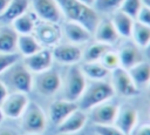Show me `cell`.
<instances>
[{
    "label": "cell",
    "mask_w": 150,
    "mask_h": 135,
    "mask_svg": "<svg viewBox=\"0 0 150 135\" xmlns=\"http://www.w3.org/2000/svg\"><path fill=\"white\" fill-rule=\"evenodd\" d=\"M60 7L62 15L67 21H74L84 26L91 33L100 21L98 13L94 7L84 5L77 0H55Z\"/></svg>",
    "instance_id": "6da1fadb"
},
{
    "label": "cell",
    "mask_w": 150,
    "mask_h": 135,
    "mask_svg": "<svg viewBox=\"0 0 150 135\" xmlns=\"http://www.w3.org/2000/svg\"><path fill=\"white\" fill-rule=\"evenodd\" d=\"M33 73L22 63H14L2 74H0V80L4 82L8 92L12 93H23L28 94L33 89Z\"/></svg>",
    "instance_id": "7a4b0ae2"
},
{
    "label": "cell",
    "mask_w": 150,
    "mask_h": 135,
    "mask_svg": "<svg viewBox=\"0 0 150 135\" xmlns=\"http://www.w3.org/2000/svg\"><path fill=\"white\" fill-rule=\"evenodd\" d=\"M115 94L116 93L109 81H91V83L87 85L83 94L77 101L79 109L84 112L90 110L95 106L109 101Z\"/></svg>",
    "instance_id": "3957f363"
},
{
    "label": "cell",
    "mask_w": 150,
    "mask_h": 135,
    "mask_svg": "<svg viewBox=\"0 0 150 135\" xmlns=\"http://www.w3.org/2000/svg\"><path fill=\"white\" fill-rule=\"evenodd\" d=\"M20 119L27 135H41L47 128V115L36 102H29Z\"/></svg>",
    "instance_id": "277c9868"
},
{
    "label": "cell",
    "mask_w": 150,
    "mask_h": 135,
    "mask_svg": "<svg viewBox=\"0 0 150 135\" xmlns=\"http://www.w3.org/2000/svg\"><path fill=\"white\" fill-rule=\"evenodd\" d=\"M64 99L77 102L87 87V79L79 65L69 66L64 82L62 81Z\"/></svg>",
    "instance_id": "5b68a950"
},
{
    "label": "cell",
    "mask_w": 150,
    "mask_h": 135,
    "mask_svg": "<svg viewBox=\"0 0 150 135\" xmlns=\"http://www.w3.org/2000/svg\"><path fill=\"white\" fill-rule=\"evenodd\" d=\"M62 87L61 75L49 68L42 73L35 74L33 77V88L43 96H54Z\"/></svg>",
    "instance_id": "8992f818"
},
{
    "label": "cell",
    "mask_w": 150,
    "mask_h": 135,
    "mask_svg": "<svg viewBox=\"0 0 150 135\" xmlns=\"http://www.w3.org/2000/svg\"><path fill=\"white\" fill-rule=\"evenodd\" d=\"M111 86L115 93L124 97H135L139 94V88L132 81L129 72L122 67H118L110 72Z\"/></svg>",
    "instance_id": "52a82bcc"
},
{
    "label": "cell",
    "mask_w": 150,
    "mask_h": 135,
    "mask_svg": "<svg viewBox=\"0 0 150 135\" xmlns=\"http://www.w3.org/2000/svg\"><path fill=\"white\" fill-rule=\"evenodd\" d=\"M34 33V36L43 48H53L54 46L60 43L62 36V31L57 26V23L47 21H41L40 23H36Z\"/></svg>",
    "instance_id": "ba28073f"
},
{
    "label": "cell",
    "mask_w": 150,
    "mask_h": 135,
    "mask_svg": "<svg viewBox=\"0 0 150 135\" xmlns=\"http://www.w3.org/2000/svg\"><path fill=\"white\" fill-rule=\"evenodd\" d=\"M53 59L60 65L66 66H73L79 65V62L82 60L83 52L80 48V46L74 43H57L52 49Z\"/></svg>",
    "instance_id": "9c48e42d"
},
{
    "label": "cell",
    "mask_w": 150,
    "mask_h": 135,
    "mask_svg": "<svg viewBox=\"0 0 150 135\" xmlns=\"http://www.w3.org/2000/svg\"><path fill=\"white\" fill-rule=\"evenodd\" d=\"M29 103L27 94L23 93H11L7 95L5 101L0 104L5 117L20 119Z\"/></svg>",
    "instance_id": "30bf717a"
},
{
    "label": "cell",
    "mask_w": 150,
    "mask_h": 135,
    "mask_svg": "<svg viewBox=\"0 0 150 135\" xmlns=\"http://www.w3.org/2000/svg\"><path fill=\"white\" fill-rule=\"evenodd\" d=\"M30 5L35 15L42 21L57 23L62 18V13L55 0H30Z\"/></svg>",
    "instance_id": "8fae6325"
},
{
    "label": "cell",
    "mask_w": 150,
    "mask_h": 135,
    "mask_svg": "<svg viewBox=\"0 0 150 135\" xmlns=\"http://www.w3.org/2000/svg\"><path fill=\"white\" fill-rule=\"evenodd\" d=\"M53 62H54V59H53L52 50L49 48H41L36 53L23 58V65L33 74L42 73L52 68Z\"/></svg>",
    "instance_id": "7c38bea8"
},
{
    "label": "cell",
    "mask_w": 150,
    "mask_h": 135,
    "mask_svg": "<svg viewBox=\"0 0 150 135\" xmlns=\"http://www.w3.org/2000/svg\"><path fill=\"white\" fill-rule=\"evenodd\" d=\"M114 124L121 129L125 135H130L131 131L138 124V112L130 104H123L118 107L117 116Z\"/></svg>",
    "instance_id": "4fadbf2b"
},
{
    "label": "cell",
    "mask_w": 150,
    "mask_h": 135,
    "mask_svg": "<svg viewBox=\"0 0 150 135\" xmlns=\"http://www.w3.org/2000/svg\"><path fill=\"white\" fill-rule=\"evenodd\" d=\"M76 109H79V106H77V102L75 101H70L67 99L55 100L49 104L48 119L55 126H59Z\"/></svg>",
    "instance_id": "5bb4252c"
},
{
    "label": "cell",
    "mask_w": 150,
    "mask_h": 135,
    "mask_svg": "<svg viewBox=\"0 0 150 135\" xmlns=\"http://www.w3.org/2000/svg\"><path fill=\"white\" fill-rule=\"evenodd\" d=\"M118 106L105 101L90 109V119L94 124H114L117 116Z\"/></svg>",
    "instance_id": "9a60e30c"
},
{
    "label": "cell",
    "mask_w": 150,
    "mask_h": 135,
    "mask_svg": "<svg viewBox=\"0 0 150 135\" xmlns=\"http://www.w3.org/2000/svg\"><path fill=\"white\" fill-rule=\"evenodd\" d=\"M93 39L97 42L105 43L112 47V45H115L120 40V35L116 32L110 19H100L97 26L93 32Z\"/></svg>",
    "instance_id": "2e32d148"
},
{
    "label": "cell",
    "mask_w": 150,
    "mask_h": 135,
    "mask_svg": "<svg viewBox=\"0 0 150 135\" xmlns=\"http://www.w3.org/2000/svg\"><path fill=\"white\" fill-rule=\"evenodd\" d=\"M62 32L70 43H74L77 46L87 43L93 39V33L90 31H88L81 23H77L74 21H66L63 25Z\"/></svg>",
    "instance_id": "e0dca14e"
},
{
    "label": "cell",
    "mask_w": 150,
    "mask_h": 135,
    "mask_svg": "<svg viewBox=\"0 0 150 135\" xmlns=\"http://www.w3.org/2000/svg\"><path fill=\"white\" fill-rule=\"evenodd\" d=\"M87 120H88V115L86 114V112L81 109H76L57 126V133L67 134V135L79 133L86 126Z\"/></svg>",
    "instance_id": "ac0fdd59"
},
{
    "label": "cell",
    "mask_w": 150,
    "mask_h": 135,
    "mask_svg": "<svg viewBox=\"0 0 150 135\" xmlns=\"http://www.w3.org/2000/svg\"><path fill=\"white\" fill-rule=\"evenodd\" d=\"M117 53L120 56L121 67L124 69H129L143 60L141 49L134 42H127L122 45L121 48L117 50Z\"/></svg>",
    "instance_id": "d6986e66"
},
{
    "label": "cell",
    "mask_w": 150,
    "mask_h": 135,
    "mask_svg": "<svg viewBox=\"0 0 150 135\" xmlns=\"http://www.w3.org/2000/svg\"><path fill=\"white\" fill-rule=\"evenodd\" d=\"M110 20H111L116 32L118 33L120 38H124V39L130 38L132 26H134V22H135V20L132 18H130L125 13L117 9L114 13H111V19Z\"/></svg>",
    "instance_id": "ffe728a7"
},
{
    "label": "cell",
    "mask_w": 150,
    "mask_h": 135,
    "mask_svg": "<svg viewBox=\"0 0 150 135\" xmlns=\"http://www.w3.org/2000/svg\"><path fill=\"white\" fill-rule=\"evenodd\" d=\"M30 5V0H11L9 5L5 9V12L0 15V22L11 23L16 18L27 12Z\"/></svg>",
    "instance_id": "44dd1931"
},
{
    "label": "cell",
    "mask_w": 150,
    "mask_h": 135,
    "mask_svg": "<svg viewBox=\"0 0 150 135\" xmlns=\"http://www.w3.org/2000/svg\"><path fill=\"white\" fill-rule=\"evenodd\" d=\"M80 68L86 79L91 81L105 80L110 74V70H108L100 61H84Z\"/></svg>",
    "instance_id": "7402d4cb"
},
{
    "label": "cell",
    "mask_w": 150,
    "mask_h": 135,
    "mask_svg": "<svg viewBox=\"0 0 150 135\" xmlns=\"http://www.w3.org/2000/svg\"><path fill=\"white\" fill-rule=\"evenodd\" d=\"M18 38L19 34L13 27H0V53H14L18 52Z\"/></svg>",
    "instance_id": "603a6c76"
},
{
    "label": "cell",
    "mask_w": 150,
    "mask_h": 135,
    "mask_svg": "<svg viewBox=\"0 0 150 135\" xmlns=\"http://www.w3.org/2000/svg\"><path fill=\"white\" fill-rule=\"evenodd\" d=\"M132 79V81L136 83V86L144 87L150 85V63L146 61H141L132 66L131 68L127 69Z\"/></svg>",
    "instance_id": "cb8c5ba5"
},
{
    "label": "cell",
    "mask_w": 150,
    "mask_h": 135,
    "mask_svg": "<svg viewBox=\"0 0 150 135\" xmlns=\"http://www.w3.org/2000/svg\"><path fill=\"white\" fill-rule=\"evenodd\" d=\"M41 48H43L40 42L36 40V38L32 34H22L19 35L18 38V53H20L21 56H28L32 55L34 53H36L38 50H40Z\"/></svg>",
    "instance_id": "d4e9b609"
},
{
    "label": "cell",
    "mask_w": 150,
    "mask_h": 135,
    "mask_svg": "<svg viewBox=\"0 0 150 135\" xmlns=\"http://www.w3.org/2000/svg\"><path fill=\"white\" fill-rule=\"evenodd\" d=\"M130 38L139 49H144L150 43V26L135 21Z\"/></svg>",
    "instance_id": "484cf974"
},
{
    "label": "cell",
    "mask_w": 150,
    "mask_h": 135,
    "mask_svg": "<svg viewBox=\"0 0 150 135\" xmlns=\"http://www.w3.org/2000/svg\"><path fill=\"white\" fill-rule=\"evenodd\" d=\"M12 25H13L12 27L14 28V31L19 35H22V34H32L34 32L36 22H35V18L30 13L26 12L19 18H16L12 22Z\"/></svg>",
    "instance_id": "4316f807"
},
{
    "label": "cell",
    "mask_w": 150,
    "mask_h": 135,
    "mask_svg": "<svg viewBox=\"0 0 150 135\" xmlns=\"http://www.w3.org/2000/svg\"><path fill=\"white\" fill-rule=\"evenodd\" d=\"M111 48V46H108L105 43H101V42H93L91 45H89L87 47V49L83 53L82 60L83 61H100L101 58L103 56V54Z\"/></svg>",
    "instance_id": "83f0119b"
},
{
    "label": "cell",
    "mask_w": 150,
    "mask_h": 135,
    "mask_svg": "<svg viewBox=\"0 0 150 135\" xmlns=\"http://www.w3.org/2000/svg\"><path fill=\"white\" fill-rule=\"evenodd\" d=\"M100 62L110 72L116 69V68H118V67H121V61H120L118 53H117V50H114L112 48H109L103 54V56L101 58Z\"/></svg>",
    "instance_id": "f1b7e54d"
},
{
    "label": "cell",
    "mask_w": 150,
    "mask_h": 135,
    "mask_svg": "<svg viewBox=\"0 0 150 135\" xmlns=\"http://www.w3.org/2000/svg\"><path fill=\"white\" fill-rule=\"evenodd\" d=\"M122 1L123 0H95L93 7L97 13H114L120 9Z\"/></svg>",
    "instance_id": "f546056e"
},
{
    "label": "cell",
    "mask_w": 150,
    "mask_h": 135,
    "mask_svg": "<svg viewBox=\"0 0 150 135\" xmlns=\"http://www.w3.org/2000/svg\"><path fill=\"white\" fill-rule=\"evenodd\" d=\"M142 6H143L142 0H123L121 4L120 11L125 13L127 15H129L130 18L135 20Z\"/></svg>",
    "instance_id": "4dcf8cb0"
},
{
    "label": "cell",
    "mask_w": 150,
    "mask_h": 135,
    "mask_svg": "<svg viewBox=\"0 0 150 135\" xmlns=\"http://www.w3.org/2000/svg\"><path fill=\"white\" fill-rule=\"evenodd\" d=\"M20 58H21V55L18 52H14V53H0V74H2L9 67H12L14 63H16L20 60Z\"/></svg>",
    "instance_id": "1f68e13d"
},
{
    "label": "cell",
    "mask_w": 150,
    "mask_h": 135,
    "mask_svg": "<svg viewBox=\"0 0 150 135\" xmlns=\"http://www.w3.org/2000/svg\"><path fill=\"white\" fill-rule=\"evenodd\" d=\"M94 130L96 135H125L115 124H95Z\"/></svg>",
    "instance_id": "d6a6232c"
},
{
    "label": "cell",
    "mask_w": 150,
    "mask_h": 135,
    "mask_svg": "<svg viewBox=\"0 0 150 135\" xmlns=\"http://www.w3.org/2000/svg\"><path fill=\"white\" fill-rule=\"evenodd\" d=\"M135 21H138L143 25H146V26H150V8L145 7L144 5L142 6V8L139 9Z\"/></svg>",
    "instance_id": "836d02e7"
},
{
    "label": "cell",
    "mask_w": 150,
    "mask_h": 135,
    "mask_svg": "<svg viewBox=\"0 0 150 135\" xmlns=\"http://www.w3.org/2000/svg\"><path fill=\"white\" fill-rule=\"evenodd\" d=\"M130 135H150V123L137 124Z\"/></svg>",
    "instance_id": "e575fe53"
},
{
    "label": "cell",
    "mask_w": 150,
    "mask_h": 135,
    "mask_svg": "<svg viewBox=\"0 0 150 135\" xmlns=\"http://www.w3.org/2000/svg\"><path fill=\"white\" fill-rule=\"evenodd\" d=\"M9 94V92H8V89L6 88V86L4 85V82L0 80V104L5 101V99L7 97V95Z\"/></svg>",
    "instance_id": "d590c367"
},
{
    "label": "cell",
    "mask_w": 150,
    "mask_h": 135,
    "mask_svg": "<svg viewBox=\"0 0 150 135\" xmlns=\"http://www.w3.org/2000/svg\"><path fill=\"white\" fill-rule=\"evenodd\" d=\"M0 135H18V133L8 127H5V128L2 127L0 128Z\"/></svg>",
    "instance_id": "8d00e7d4"
},
{
    "label": "cell",
    "mask_w": 150,
    "mask_h": 135,
    "mask_svg": "<svg viewBox=\"0 0 150 135\" xmlns=\"http://www.w3.org/2000/svg\"><path fill=\"white\" fill-rule=\"evenodd\" d=\"M9 2H11V0H0V15L5 12V9L9 5Z\"/></svg>",
    "instance_id": "74e56055"
},
{
    "label": "cell",
    "mask_w": 150,
    "mask_h": 135,
    "mask_svg": "<svg viewBox=\"0 0 150 135\" xmlns=\"http://www.w3.org/2000/svg\"><path fill=\"white\" fill-rule=\"evenodd\" d=\"M77 1H80V2H82L84 5H88V6H91V7H93V5L95 2V0H77Z\"/></svg>",
    "instance_id": "f35d334b"
},
{
    "label": "cell",
    "mask_w": 150,
    "mask_h": 135,
    "mask_svg": "<svg viewBox=\"0 0 150 135\" xmlns=\"http://www.w3.org/2000/svg\"><path fill=\"white\" fill-rule=\"evenodd\" d=\"M144 52H145V54H146V56L148 58H150V43L144 48Z\"/></svg>",
    "instance_id": "ab89813d"
},
{
    "label": "cell",
    "mask_w": 150,
    "mask_h": 135,
    "mask_svg": "<svg viewBox=\"0 0 150 135\" xmlns=\"http://www.w3.org/2000/svg\"><path fill=\"white\" fill-rule=\"evenodd\" d=\"M4 120H5V115H4L2 109H1V107H0V124L4 122Z\"/></svg>",
    "instance_id": "60d3db41"
},
{
    "label": "cell",
    "mask_w": 150,
    "mask_h": 135,
    "mask_svg": "<svg viewBox=\"0 0 150 135\" xmlns=\"http://www.w3.org/2000/svg\"><path fill=\"white\" fill-rule=\"evenodd\" d=\"M142 4H143L145 7L150 8V0H142Z\"/></svg>",
    "instance_id": "b9f144b4"
},
{
    "label": "cell",
    "mask_w": 150,
    "mask_h": 135,
    "mask_svg": "<svg viewBox=\"0 0 150 135\" xmlns=\"http://www.w3.org/2000/svg\"><path fill=\"white\" fill-rule=\"evenodd\" d=\"M148 97H149V100H150V87H149V90H148Z\"/></svg>",
    "instance_id": "7bdbcfd3"
},
{
    "label": "cell",
    "mask_w": 150,
    "mask_h": 135,
    "mask_svg": "<svg viewBox=\"0 0 150 135\" xmlns=\"http://www.w3.org/2000/svg\"><path fill=\"white\" fill-rule=\"evenodd\" d=\"M59 135H67V134H59Z\"/></svg>",
    "instance_id": "ee69618b"
}]
</instances>
